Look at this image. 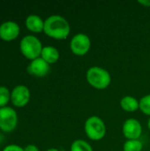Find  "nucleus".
<instances>
[{
    "mask_svg": "<svg viewBox=\"0 0 150 151\" xmlns=\"http://www.w3.org/2000/svg\"><path fill=\"white\" fill-rule=\"evenodd\" d=\"M43 32L49 37L56 40L66 39L70 33V24L66 19L61 15H51L44 20Z\"/></svg>",
    "mask_w": 150,
    "mask_h": 151,
    "instance_id": "nucleus-1",
    "label": "nucleus"
},
{
    "mask_svg": "<svg viewBox=\"0 0 150 151\" xmlns=\"http://www.w3.org/2000/svg\"><path fill=\"white\" fill-rule=\"evenodd\" d=\"M86 80L92 88L103 90L110 86L111 76L106 69L100 66H92L86 73Z\"/></svg>",
    "mask_w": 150,
    "mask_h": 151,
    "instance_id": "nucleus-2",
    "label": "nucleus"
},
{
    "mask_svg": "<svg viewBox=\"0 0 150 151\" xmlns=\"http://www.w3.org/2000/svg\"><path fill=\"white\" fill-rule=\"evenodd\" d=\"M42 48L41 41L34 35L24 36L19 43V49L22 55L31 61L41 57Z\"/></svg>",
    "mask_w": 150,
    "mask_h": 151,
    "instance_id": "nucleus-3",
    "label": "nucleus"
},
{
    "mask_svg": "<svg viewBox=\"0 0 150 151\" xmlns=\"http://www.w3.org/2000/svg\"><path fill=\"white\" fill-rule=\"evenodd\" d=\"M84 130L88 139L92 141L103 139L107 132L104 121L98 116L89 117L85 122Z\"/></svg>",
    "mask_w": 150,
    "mask_h": 151,
    "instance_id": "nucleus-4",
    "label": "nucleus"
},
{
    "mask_svg": "<svg viewBox=\"0 0 150 151\" xmlns=\"http://www.w3.org/2000/svg\"><path fill=\"white\" fill-rule=\"evenodd\" d=\"M91 48V40L84 33H78L72 36L70 42V50L76 56L86 55Z\"/></svg>",
    "mask_w": 150,
    "mask_h": 151,
    "instance_id": "nucleus-5",
    "label": "nucleus"
},
{
    "mask_svg": "<svg viewBox=\"0 0 150 151\" xmlns=\"http://www.w3.org/2000/svg\"><path fill=\"white\" fill-rule=\"evenodd\" d=\"M18 124L17 112L11 107L0 108V129L4 133L13 131Z\"/></svg>",
    "mask_w": 150,
    "mask_h": 151,
    "instance_id": "nucleus-6",
    "label": "nucleus"
},
{
    "mask_svg": "<svg viewBox=\"0 0 150 151\" xmlns=\"http://www.w3.org/2000/svg\"><path fill=\"white\" fill-rule=\"evenodd\" d=\"M122 132L126 140H139L142 134V127L136 119H127L122 127Z\"/></svg>",
    "mask_w": 150,
    "mask_h": 151,
    "instance_id": "nucleus-7",
    "label": "nucleus"
},
{
    "mask_svg": "<svg viewBox=\"0 0 150 151\" xmlns=\"http://www.w3.org/2000/svg\"><path fill=\"white\" fill-rule=\"evenodd\" d=\"M11 100L14 106L22 108L26 106L30 100V91L24 85L16 86L11 93Z\"/></svg>",
    "mask_w": 150,
    "mask_h": 151,
    "instance_id": "nucleus-8",
    "label": "nucleus"
},
{
    "mask_svg": "<svg viewBox=\"0 0 150 151\" xmlns=\"http://www.w3.org/2000/svg\"><path fill=\"white\" fill-rule=\"evenodd\" d=\"M20 32L19 26L14 21H5L0 25V38L9 42L16 39Z\"/></svg>",
    "mask_w": 150,
    "mask_h": 151,
    "instance_id": "nucleus-9",
    "label": "nucleus"
},
{
    "mask_svg": "<svg viewBox=\"0 0 150 151\" xmlns=\"http://www.w3.org/2000/svg\"><path fill=\"white\" fill-rule=\"evenodd\" d=\"M50 69V65L40 57L38 58L31 61V63L29 64V65L27 67V72L31 75H34V76L39 77V78H42L49 73Z\"/></svg>",
    "mask_w": 150,
    "mask_h": 151,
    "instance_id": "nucleus-10",
    "label": "nucleus"
},
{
    "mask_svg": "<svg viewBox=\"0 0 150 151\" xmlns=\"http://www.w3.org/2000/svg\"><path fill=\"white\" fill-rule=\"evenodd\" d=\"M27 28L33 33H41L44 29V20L36 14H30L26 19Z\"/></svg>",
    "mask_w": 150,
    "mask_h": 151,
    "instance_id": "nucleus-11",
    "label": "nucleus"
},
{
    "mask_svg": "<svg viewBox=\"0 0 150 151\" xmlns=\"http://www.w3.org/2000/svg\"><path fill=\"white\" fill-rule=\"evenodd\" d=\"M59 57L60 54L57 48L53 46H45L42 48L41 58L44 61H46L49 65L57 63L59 59Z\"/></svg>",
    "mask_w": 150,
    "mask_h": 151,
    "instance_id": "nucleus-12",
    "label": "nucleus"
},
{
    "mask_svg": "<svg viewBox=\"0 0 150 151\" xmlns=\"http://www.w3.org/2000/svg\"><path fill=\"white\" fill-rule=\"evenodd\" d=\"M120 107L127 112H134L140 110V101L132 96H126L120 100Z\"/></svg>",
    "mask_w": 150,
    "mask_h": 151,
    "instance_id": "nucleus-13",
    "label": "nucleus"
},
{
    "mask_svg": "<svg viewBox=\"0 0 150 151\" xmlns=\"http://www.w3.org/2000/svg\"><path fill=\"white\" fill-rule=\"evenodd\" d=\"M70 151H94L92 146L84 140H75L70 148Z\"/></svg>",
    "mask_w": 150,
    "mask_h": 151,
    "instance_id": "nucleus-14",
    "label": "nucleus"
},
{
    "mask_svg": "<svg viewBox=\"0 0 150 151\" xmlns=\"http://www.w3.org/2000/svg\"><path fill=\"white\" fill-rule=\"evenodd\" d=\"M143 144L140 140H126L124 143V151H142Z\"/></svg>",
    "mask_w": 150,
    "mask_h": 151,
    "instance_id": "nucleus-15",
    "label": "nucleus"
},
{
    "mask_svg": "<svg viewBox=\"0 0 150 151\" xmlns=\"http://www.w3.org/2000/svg\"><path fill=\"white\" fill-rule=\"evenodd\" d=\"M11 100V93L9 89L4 86H0V108L5 107Z\"/></svg>",
    "mask_w": 150,
    "mask_h": 151,
    "instance_id": "nucleus-16",
    "label": "nucleus"
},
{
    "mask_svg": "<svg viewBox=\"0 0 150 151\" xmlns=\"http://www.w3.org/2000/svg\"><path fill=\"white\" fill-rule=\"evenodd\" d=\"M140 110L147 116H150V94L144 96L140 100Z\"/></svg>",
    "mask_w": 150,
    "mask_h": 151,
    "instance_id": "nucleus-17",
    "label": "nucleus"
},
{
    "mask_svg": "<svg viewBox=\"0 0 150 151\" xmlns=\"http://www.w3.org/2000/svg\"><path fill=\"white\" fill-rule=\"evenodd\" d=\"M3 151H24V149L21 148L19 145H15V144H11V145H8L6 146Z\"/></svg>",
    "mask_w": 150,
    "mask_h": 151,
    "instance_id": "nucleus-18",
    "label": "nucleus"
},
{
    "mask_svg": "<svg viewBox=\"0 0 150 151\" xmlns=\"http://www.w3.org/2000/svg\"><path fill=\"white\" fill-rule=\"evenodd\" d=\"M24 151H39V149L37 146L30 144V145H27V147L24 148Z\"/></svg>",
    "mask_w": 150,
    "mask_h": 151,
    "instance_id": "nucleus-19",
    "label": "nucleus"
},
{
    "mask_svg": "<svg viewBox=\"0 0 150 151\" xmlns=\"http://www.w3.org/2000/svg\"><path fill=\"white\" fill-rule=\"evenodd\" d=\"M139 4H141V5L145 6V7H150V0H142V1H139Z\"/></svg>",
    "mask_w": 150,
    "mask_h": 151,
    "instance_id": "nucleus-20",
    "label": "nucleus"
},
{
    "mask_svg": "<svg viewBox=\"0 0 150 151\" xmlns=\"http://www.w3.org/2000/svg\"><path fill=\"white\" fill-rule=\"evenodd\" d=\"M47 151H59L57 149H55V148H51V149H49Z\"/></svg>",
    "mask_w": 150,
    "mask_h": 151,
    "instance_id": "nucleus-21",
    "label": "nucleus"
},
{
    "mask_svg": "<svg viewBox=\"0 0 150 151\" xmlns=\"http://www.w3.org/2000/svg\"><path fill=\"white\" fill-rule=\"evenodd\" d=\"M148 127H149V129L150 131V118L149 119V121H148Z\"/></svg>",
    "mask_w": 150,
    "mask_h": 151,
    "instance_id": "nucleus-22",
    "label": "nucleus"
},
{
    "mask_svg": "<svg viewBox=\"0 0 150 151\" xmlns=\"http://www.w3.org/2000/svg\"><path fill=\"white\" fill-rule=\"evenodd\" d=\"M3 139H4V137H3V135H2V134H0V142H2V140H3Z\"/></svg>",
    "mask_w": 150,
    "mask_h": 151,
    "instance_id": "nucleus-23",
    "label": "nucleus"
}]
</instances>
